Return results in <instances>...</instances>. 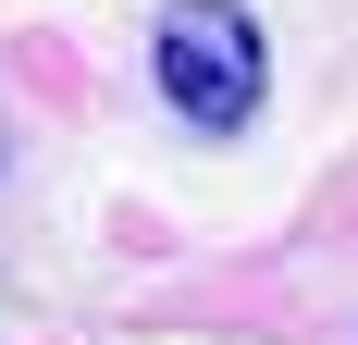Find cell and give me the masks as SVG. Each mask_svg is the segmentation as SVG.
<instances>
[{
  "instance_id": "1",
  "label": "cell",
  "mask_w": 358,
  "mask_h": 345,
  "mask_svg": "<svg viewBox=\"0 0 358 345\" xmlns=\"http://www.w3.org/2000/svg\"><path fill=\"white\" fill-rule=\"evenodd\" d=\"M161 99L185 124H248L259 111V25L235 0H173L161 13Z\"/></svg>"
}]
</instances>
